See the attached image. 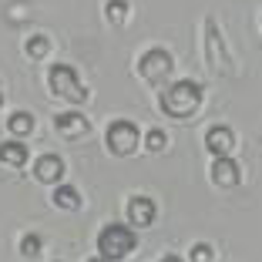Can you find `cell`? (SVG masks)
<instances>
[{
  "label": "cell",
  "mask_w": 262,
  "mask_h": 262,
  "mask_svg": "<svg viewBox=\"0 0 262 262\" xmlns=\"http://www.w3.org/2000/svg\"><path fill=\"white\" fill-rule=\"evenodd\" d=\"M202 98H205V88L199 84V81H192V77H185V81H175V84H168L162 91V98H158V104H162V111L168 118H192L195 111L202 108Z\"/></svg>",
  "instance_id": "1"
},
{
  "label": "cell",
  "mask_w": 262,
  "mask_h": 262,
  "mask_svg": "<svg viewBox=\"0 0 262 262\" xmlns=\"http://www.w3.org/2000/svg\"><path fill=\"white\" fill-rule=\"evenodd\" d=\"M135 246H138V239H135L131 225L111 222V225H104V229L98 232V252H101V259H108V262L128 259V255L135 252Z\"/></svg>",
  "instance_id": "2"
},
{
  "label": "cell",
  "mask_w": 262,
  "mask_h": 262,
  "mask_svg": "<svg viewBox=\"0 0 262 262\" xmlns=\"http://www.w3.org/2000/svg\"><path fill=\"white\" fill-rule=\"evenodd\" d=\"M47 84H51V91H54L57 98L71 101V104L88 101V88L81 84V77H77V71L71 68V64H54V68L47 71Z\"/></svg>",
  "instance_id": "3"
},
{
  "label": "cell",
  "mask_w": 262,
  "mask_h": 262,
  "mask_svg": "<svg viewBox=\"0 0 262 262\" xmlns=\"http://www.w3.org/2000/svg\"><path fill=\"white\" fill-rule=\"evenodd\" d=\"M104 141H108V151L118 155V158H124V155H131L135 148L141 145V131L135 121H128V118H118V121L108 124V135H104Z\"/></svg>",
  "instance_id": "4"
},
{
  "label": "cell",
  "mask_w": 262,
  "mask_h": 262,
  "mask_svg": "<svg viewBox=\"0 0 262 262\" xmlns=\"http://www.w3.org/2000/svg\"><path fill=\"white\" fill-rule=\"evenodd\" d=\"M171 68H175V61H171V54L165 51V47H151V51H145V54L138 57V74L145 77L148 84H162V81H168Z\"/></svg>",
  "instance_id": "5"
},
{
  "label": "cell",
  "mask_w": 262,
  "mask_h": 262,
  "mask_svg": "<svg viewBox=\"0 0 262 262\" xmlns=\"http://www.w3.org/2000/svg\"><path fill=\"white\" fill-rule=\"evenodd\" d=\"M205 37H208V64H212V71L215 74H229V51H225L222 34H219L212 17L205 20Z\"/></svg>",
  "instance_id": "6"
},
{
  "label": "cell",
  "mask_w": 262,
  "mask_h": 262,
  "mask_svg": "<svg viewBox=\"0 0 262 262\" xmlns=\"http://www.w3.org/2000/svg\"><path fill=\"white\" fill-rule=\"evenodd\" d=\"M54 131L61 135V138L77 141V138H84L88 131H91V121H88L81 111H61V115L54 118Z\"/></svg>",
  "instance_id": "7"
},
{
  "label": "cell",
  "mask_w": 262,
  "mask_h": 262,
  "mask_svg": "<svg viewBox=\"0 0 262 262\" xmlns=\"http://www.w3.org/2000/svg\"><path fill=\"white\" fill-rule=\"evenodd\" d=\"M205 148H208L212 158L232 155V148H235V131H232L229 124H212V128L205 131Z\"/></svg>",
  "instance_id": "8"
},
{
  "label": "cell",
  "mask_w": 262,
  "mask_h": 262,
  "mask_svg": "<svg viewBox=\"0 0 262 262\" xmlns=\"http://www.w3.org/2000/svg\"><path fill=\"white\" fill-rule=\"evenodd\" d=\"M212 182H215L219 188H235V185L242 182V168H239V162H232L229 155L215 158V162H212Z\"/></svg>",
  "instance_id": "9"
},
{
  "label": "cell",
  "mask_w": 262,
  "mask_h": 262,
  "mask_svg": "<svg viewBox=\"0 0 262 262\" xmlns=\"http://www.w3.org/2000/svg\"><path fill=\"white\" fill-rule=\"evenodd\" d=\"M151 222H155V202L148 199V195H135V199L128 202V225L148 229Z\"/></svg>",
  "instance_id": "10"
},
{
  "label": "cell",
  "mask_w": 262,
  "mask_h": 262,
  "mask_svg": "<svg viewBox=\"0 0 262 262\" xmlns=\"http://www.w3.org/2000/svg\"><path fill=\"white\" fill-rule=\"evenodd\" d=\"M64 175V162L61 155H40L37 165H34V178L37 182H44V185H57Z\"/></svg>",
  "instance_id": "11"
},
{
  "label": "cell",
  "mask_w": 262,
  "mask_h": 262,
  "mask_svg": "<svg viewBox=\"0 0 262 262\" xmlns=\"http://www.w3.org/2000/svg\"><path fill=\"white\" fill-rule=\"evenodd\" d=\"M0 162L10 165V168H24L27 165V145H24L20 138H10L0 145Z\"/></svg>",
  "instance_id": "12"
},
{
  "label": "cell",
  "mask_w": 262,
  "mask_h": 262,
  "mask_svg": "<svg viewBox=\"0 0 262 262\" xmlns=\"http://www.w3.org/2000/svg\"><path fill=\"white\" fill-rule=\"evenodd\" d=\"M54 205L64 208V212H77L81 208V192L74 185H57L54 188Z\"/></svg>",
  "instance_id": "13"
},
{
  "label": "cell",
  "mask_w": 262,
  "mask_h": 262,
  "mask_svg": "<svg viewBox=\"0 0 262 262\" xmlns=\"http://www.w3.org/2000/svg\"><path fill=\"white\" fill-rule=\"evenodd\" d=\"M7 131L14 135V138L31 135V131H34V115H31V111H14V115L7 118Z\"/></svg>",
  "instance_id": "14"
},
{
  "label": "cell",
  "mask_w": 262,
  "mask_h": 262,
  "mask_svg": "<svg viewBox=\"0 0 262 262\" xmlns=\"http://www.w3.org/2000/svg\"><path fill=\"white\" fill-rule=\"evenodd\" d=\"M111 24H124L128 20V0H108V7H104Z\"/></svg>",
  "instance_id": "15"
},
{
  "label": "cell",
  "mask_w": 262,
  "mask_h": 262,
  "mask_svg": "<svg viewBox=\"0 0 262 262\" xmlns=\"http://www.w3.org/2000/svg\"><path fill=\"white\" fill-rule=\"evenodd\" d=\"M47 51H51V40H47V37H40V34H34V37L27 40V57H34V61L47 57Z\"/></svg>",
  "instance_id": "16"
},
{
  "label": "cell",
  "mask_w": 262,
  "mask_h": 262,
  "mask_svg": "<svg viewBox=\"0 0 262 262\" xmlns=\"http://www.w3.org/2000/svg\"><path fill=\"white\" fill-rule=\"evenodd\" d=\"M40 249H44V242H40V235H37V232H27V235L20 239V252L27 255V259L40 255Z\"/></svg>",
  "instance_id": "17"
},
{
  "label": "cell",
  "mask_w": 262,
  "mask_h": 262,
  "mask_svg": "<svg viewBox=\"0 0 262 262\" xmlns=\"http://www.w3.org/2000/svg\"><path fill=\"white\" fill-rule=\"evenodd\" d=\"M165 145H168V135H165L162 128H151L145 138V148L148 151H165Z\"/></svg>",
  "instance_id": "18"
},
{
  "label": "cell",
  "mask_w": 262,
  "mask_h": 262,
  "mask_svg": "<svg viewBox=\"0 0 262 262\" xmlns=\"http://www.w3.org/2000/svg\"><path fill=\"white\" fill-rule=\"evenodd\" d=\"M212 259H215V249L208 242H195L192 246V262H212Z\"/></svg>",
  "instance_id": "19"
},
{
  "label": "cell",
  "mask_w": 262,
  "mask_h": 262,
  "mask_svg": "<svg viewBox=\"0 0 262 262\" xmlns=\"http://www.w3.org/2000/svg\"><path fill=\"white\" fill-rule=\"evenodd\" d=\"M162 262H182L178 255H162Z\"/></svg>",
  "instance_id": "20"
},
{
  "label": "cell",
  "mask_w": 262,
  "mask_h": 262,
  "mask_svg": "<svg viewBox=\"0 0 262 262\" xmlns=\"http://www.w3.org/2000/svg\"><path fill=\"white\" fill-rule=\"evenodd\" d=\"M88 262H108V259H101V255H98V259H94V255H91V259H88Z\"/></svg>",
  "instance_id": "21"
},
{
  "label": "cell",
  "mask_w": 262,
  "mask_h": 262,
  "mask_svg": "<svg viewBox=\"0 0 262 262\" xmlns=\"http://www.w3.org/2000/svg\"><path fill=\"white\" fill-rule=\"evenodd\" d=\"M0 104H4V98H0Z\"/></svg>",
  "instance_id": "22"
}]
</instances>
